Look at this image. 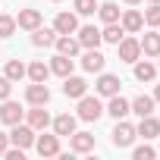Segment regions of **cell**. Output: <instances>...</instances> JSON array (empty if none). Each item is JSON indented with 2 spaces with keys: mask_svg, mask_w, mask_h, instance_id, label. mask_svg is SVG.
I'll list each match as a JSON object with an SVG mask.
<instances>
[{
  "mask_svg": "<svg viewBox=\"0 0 160 160\" xmlns=\"http://www.w3.org/2000/svg\"><path fill=\"white\" fill-rule=\"evenodd\" d=\"M53 41H57V32H53V28H41V25H38V28L32 32V44H35V47H50Z\"/></svg>",
  "mask_w": 160,
  "mask_h": 160,
  "instance_id": "23",
  "label": "cell"
},
{
  "mask_svg": "<svg viewBox=\"0 0 160 160\" xmlns=\"http://www.w3.org/2000/svg\"><path fill=\"white\" fill-rule=\"evenodd\" d=\"M104 63H107V57H104L98 47H88L85 57H82V69H85V72H104Z\"/></svg>",
  "mask_w": 160,
  "mask_h": 160,
  "instance_id": "9",
  "label": "cell"
},
{
  "mask_svg": "<svg viewBox=\"0 0 160 160\" xmlns=\"http://www.w3.org/2000/svg\"><path fill=\"white\" fill-rule=\"evenodd\" d=\"M53 32L57 35H75L78 32V16L75 13H60L53 19Z\"/></svg>",
  "mask_w": 160,
  "mask_h": 160,
  "instance_id": "8",
  "label": "cell"
},
{
  "mask_svg": "<svg viewBox=\"0 0 160 160\" xmlns=\"http://www.w3.org/2000/svg\"><path fill=\"white\" fill-rule=\"evenodd\" d=\"M53 132H57L60 138H69V135L75 132V116H69V113L57 116V119H53Z\"/></svg>",
  "mask_w": 160,
  "mask_h": 160,
  "instance_id": "22",
  "label": "cell"
},
{
  "mask_svg": "<svg viewBox=\"0 0 160 160\" xmlns=\"http://www.w3.org/2000/svg\"><path fill=\"white\" fill-rule=\"evenodd\" d=\"M25 101H28L32 107H44V104L50 101V91H47V85H44V82H32V85L25 88Z\"/></svg>",
  "mask_w": 160,
  "mask_h": 160,
  "instance_id": "3",
  "label": "cell"
},
{
  "mask_svg": "<svg viewBox=\"0 0 160 160\" xmlns=\"http://www.w3.org/2000/svg\"><path fill=\"white\" fill-rule=\"evenodd\" d=\"M7 148H10V135H0V157L7 154Z\"/></svg>",
  "mask_w": 160,
  "mask_h": 160,
  "instance_id": "35",
  "label": "cell"
},
{
  "mask_svg": "<svg viewBox=\"0 0 160 160\" xmlns=\"http://www.w3.org/2000/svg\"><path fill=\"white\" fill-rule=\"evenodd\" d=\"M119 25H122L129 35H132V32H141V28H144V16H141L138 10H129V13L119 16Z\"/></svg>",
  "mask_w": 160,
  "mask_h": 160,
  "instance_id": "16",
  "label": "cell"
},
{
  "mask_svg": "<svg viewBox=\"0 0 160 160\" xmlns=\"http://www.w3.org/2000/svg\"><path fill=\"white\" fill-rule=\"evenodd\" d=\"M25 75L32 78V82H47V75H50V66H47L44 60H35V63L25 69Z\"/></svg>",
  "mask_w": 160,
  "mask_h": 160,
  "instance_id": "25",
  "label": "cell"
},
{
  "mask_svg": "<svg viewBox=\"0 0 160 160\" xmlns=\"http://www.w3.org/2000/svg\"><path fill=\"white\" fill-rule=\"evenodd\" d=\"M16 25H19V28H25V32H35V28L41 25V10H19Z\"/></svg>",
  "mask_w": 160,
  "mask_h": 160,
  "instance_id": "14",
  "label": "cell"
},
{
  "mask_svg": "<svg viewBox=\"0 0 160 160\" xmlns=\"http://www.w3.org/2000/svg\"><path fill=\"white\" fill-rule=\"evenodd\" d=\"M107 113H110L113 119H126V116L132 113V107H129V101H126V98L113 94V98H110V104H107Z\"/></svg>",
  "mask_w": 160,
  "mask_h": 160,
  "instance_id": "17",
  "label": "cell"
},
{
  "mask_svg": "<svg viewBox=\"0 0 160 160\" xmlns=\"http://www.w3.org/2000/svg\"><path fill=\"white\" fill-rule=\"evenodd\" d=\"M28 126H32L35 132H38V129H47V126H50V113H47L44 107H32V110H28Z\"/></svg>",
  "mask_w": 160,
  "mask_h": 160,
  "instance_id": "21",
  "label": "cell"
},
{
  "mask_svg": "<svg viewBox=\"0 0 160 160\" xmlns=\"http://www.w3.org/2000/svg\"><path fill=\"white\" fill-rule=\"evenodd\" d=\"M119 78L116 75H110V72H101V78H98V94H104V98H113V94H119Z\"/></svg>",
  "mask_w": 160,
  "mask_h": 160,
  "instance_id": "11",
  "label": "cell"
},
{
  "mask_svg": "<svg viewBox=\"0 0 160 160\" xmlns=\"http://www.w3.org/2000/svg\"><path fill=\"white\" fill-rule=\"evenodd\" d=\"M116 47H119V60H122V63H135V60L141 57V44H138L135 38H122Z\"/></svg>",
  "mask_w": 160,
  "mask_h": 160,
  "instance_id": "10",
  "label": "cell"
},
{
  "mask_svg": "<svg viewBox=\"0 0 160 160\" xmlns=\"http://www.w3.org/2000/svg\"><path fill=\"white\" fill-rule=\"evenodd\" d=\"M35 151H38L41 157H57V154H60V135L53 132V135H41V138H35Z\"/></svg>",
  "mask_w": 160,
  "mask_h": 160,
  "instance_id": "5",
  "label": "cell"
},
{
  "mask_svg": "<svg viewBox=\"0 0 160 160\" xmlns=\"http://www.w3.org/2000/svg\"><path fill=\"white\" fill-rule=\"evenodd\" d=\"M16 32V19L13 16H3V13H0V38H10Z\"/></svg>",
  "mask_w": 160,
  "mask_h": 160,
  "instance_id": "32",
  "label": "cell"
},
{
  "mask_svg": "<svg viewBox=\"0 0 160 160\" xmlns=\"http://www.w3.org/2000/svg\"><path fill=\"white\" fill-rule=\"evenodd\" d=\"M151 3H160V0H151Z\"/></svg>",
  "mask_w": 160,
  "mask_h": 160,
  "instance_id": "38",
  "label": "cell"
},
{
  "mask_svg": "<svg viewBox=\"0 0 160 160\" xmlns=\"http://www.w3.org/2000/svg\"><path fill=\"white\" fill-rule=\"evenodd\" d=\"M135 135H141L144 141H151V138H157V135H160V119H154V116H141V122H138V129H135Z\"/></svg>",
  "mask_w": 160,
  "mask_h": 160,
  "instance_id": "15",
  "label": "cell"
},
{
  "mask_svg": "<svg viewBox=\"0 0 160 160\" xmlns=\"http://www.w3.org/2000/svg\"><path fill=\"white\" fill-rule=\"evenodd\" d=\"M53 3H57V0H53Z\"/></svg>",
  "mask_w": 160,
  "mask_h": 160,
  "instance_id": "40",
  "label": "cell"
},
{
  "mask_svg": "<svg viewBox=\"0 0 160 160\" xmlns=\"http://www.w3.org/2000/svg\"><path fill=\"white\" fill-rule=\"evenodd\" d=\"M22 116H25V110L7 98L3 107H0V122H3V126H16V122H22Z\"/></svg>",
  "mask_w": 160,
  "mask_h": 160,
  "instance_id": "6",
  "label": "cell"
},
{
  "mask_svg": "<svg viewBox=\"0 0 160 160\" xmlns=\"http://www.w3.org/2000/svg\"><path fill=\"white\" fill-rule=\"evenodd\" d=\"M98 16L104 19V25L107 22H119V7L110 3V0H107V3H98Z\"/></svg>",
  "mask_w": 160,
  "mask_h": 160,
  "instance_id": "29",
  "label": "cell"
},
{
  "mask_svg": "<svg viewBox=\"0 0 160 160\" xmlns=\"http://www.w3.org/2000/svg\"><path fill=\"white\" fill-rule=\"evenodd\" d=\"M122 3H129V7H135V3H141V0H122Z\"/></svg>",
  "mask_w": 160,
  "mask_h": 160,
  "instance_id": "37",
  "label": "cell"
},
{
  "mask_svg": "<svg viewBox=\"0 0 160 160\" xmlns=\"http://www.w3.org/2000/svg\"><path fill=\"white\" fill-rule=\"evenodd\" d=\"M138 44H141V53L144 57H160V32H148Z\"/></svg>",
  "mask_w": 160,
  "mask_h": 160,
  "instance_id": "19",
  "label": "cell"
},
{
  "mask_svg": "<svg viewBox=\"0 0 160 160\" xmlns=\"http://www.w3.org/2000/svg\"><path fill=\"white\" fill-rule=\"evenodd\" d=\"M69 148H72L75 154H88V151H94V135H88V132H72V135H69Z\"/></svg>",
  "mask_w": 160,
  "mask_h": 160,
  "instance_id": "12",
  "label": "cell"
},
{
  "mask_svg": "<svg viewBox=\"0 0 160 160\" xmlns=\"http://www.w3.org/2000/svg\"><path fill=\"white\" fill-rule=\"evenodd\" d=\"M144 25H151V28H160V3H151V7L144 10Z\"/></svg>",
  "mask_w": 160,
  "mask_h": 160,
  "instance_id": "31",
  "label": "cell"
},
{
  "mask_svg": "<svg viewBox=\"0 0 160 160\" xmlns=\"http://www.w3.org/2000/svg\"><path fill=\"white\" fill-rule=\"evenodd\" d=\"M154 75H157V66L154 63L135 60V78H138V82H154Z\"/></svg>",
  "mask_w": 160,
  "mask_h": 160,
  "instance_id": "26",
  "label": "cell"
},
{
  "mask_svg": "<svg viewBox=\"0 0 160 160\" xmlns=\"http://www.w3.org/2000/svg\"><path fill=\"white\" fill-rule=\"evenodd\" d=\"M101 113H104V107H101V101H98V98H88V94L78 98V119L94 122V119H101Z\"/></svg>",
  "mask_w": 160,
  "mask_h": 160,
  "instance_id": "1",
  "label": "cell"
},
{
  "mask_svg": "<svg viewBox=\"0 0 160 160\" xmlns=\"http://www.w3.org/2000/svg\"><path fill=\"white\" fill-rule=\"evenodd\" d=\"M10 141H13L16 148H22V151H25V148H32V144H35V129H32V126L16 122V126H13V132H10Z\"/></svg>",
  "mask_w": 160,
  "mask_h": 160,
  "instance_id": "2",
  "label": "cell"
},
{
  "mask_svg": "<svg viewBox=\"0 0 160 160\" xmlns=\"http://www.w3.org/2000/svg\"><path fill=\"white\" fill-rule=\"evenodd\" d=\"M101 38H104L107 44H119V41L126 38V28H122L119 22H107V28L101 32Z\"/></svg>",
  "mask_w": 160,
  "mask_h": 160,
  "instance_id": "27",
  "label": "cell"
},
{
  "mask_svg": "<svg viewBox=\"0 0 160 160\" xmlns=\"http://www.w3.org/2000/svg\"><path fill=\"white\" fill-rule=\"evenodd\" d=\"M53 44H57V50H60V53H66V57H75L78 50H82L78 38H72V35H60V38H57Z\"/></svg>",
  "mask_w": 160,
  "mask_h": 160,
  "instance_id": "20",
  "label": "cell"
},
{
  "mask_svg": "<svg viewBox=\"0 0 160 160\" xmlns=\"http://www.w3.org/2000/svg\"><path fill=\"white\" fill-rule=\"evenodd\" d=\"M154 101H157V104H160V85H157V88H154Z\"/></svg>",
  "mask_w": 160,
  "mask_h": 160,
  "instance_id": "36",
  "label": "cell"
},
{
  "mask_svg": "<svg viewBox=\"0 0 160 160\" xmlns=\"http://www.w3.org/2000/svg\"><path fill=\"white\" fill-rule=\"evenodd\" d=\"M25 63L22 60H7V69H3V75L10 78V82H19V78H25Z\"/></svg>",
  "mask_w": 160,
  "mask_h": 160,
  "instance_id": "28",
  "label": "cell"
},
{
  "mask_svg": "<svg viewBox=\"0 0 160 160\" xmlns=\"http://www.w3.org/2000/svg\"><path fill=\"white\" fill-rule=\"evenodd\" d=\"M72 66H75V63H72V57H66V53H57V57L50 60V72H53V75H63V78L72 75Z\"/></svg>",
  "mask_w": 160,
  "mask_h": 160,
  "instance_id": "18",
  "label": "cell"
},
{
  "mask_svg": "<svg viewBox=\"0 0 160 160\" xmlns=\"http://www.w3.org/2000/svg\"><path fill=\"white\" fill-rule=\"evenodd\" d=\"M132 157H135V160H151V157H154V148H151V144H141V148H135Z\"/></svg>",
  "mask_w": 160,
  "mask_h": 160,
  "instance_id": "34",
  "label": "cell"
},
{
  "mask_svg": "<svg viewBox=\"0 0 160 160\" xmlns=\"http://www.w3.org/2000/svg\"><path fill=\"white\" fill-rule=\"evenodd\" d=\"M10 94H13V82H10L7 75H0V101H7Z\"/></svg>",
  "mask_w": 160,
  "mask_h": 160,
  "instance_id": "33",
  "label": "cell"
},
{
  "mask_svg": "<svg viewBox=\"0 0 160 160\" xmlns=\"http://www.w3.org/2000/svg\"><path fill=\"white\" fill-rule=\"evenodd\" d=\"M72 7L78 16H94L98 13V0H72Z\"/></svg>",
  "mask_w": 160,
  "mask_h": 160,
  "instance_id": "30",
  "label": "cell"
},
{
  "mask_svg": "<svg viewBox=\"0 0 160 160\" xmlns=\"http://www.w3.org/2000/svg\"><path fill=\"white\" fill-rule=\"evenodd\" d=\"M101 28H94V25H82V28H78V44H82L85 50L88 47H101Z\"/></svg>",
  "mask_w": 160,
  "mask_h": 160,
  "instance_id": "13",
  "label": "cell"
},
{
  "mask_svg": "<svg viewBox=\"0 0 160 160\" xmlns=\"http://www.w3.org/2000/svg\"><path fill=\"white\" fill-rule=\"evenodd\" d=\"M154 104H157L154 98H148V94H138V98H135L129 107H132V113H138V116H151V113H154Z\"/></svg>",
  "mask_w": 160,
  "mask_h": 160,
  "instance_id": "24",
  "label": "cell"
},
{
  "mask_svg": "<svg viewBox=\"0 0 160 160\" xmlns=\"http://www.w3.org/2000/svg\"><path fill=\"white\" fill-rule=\"evenodd\" d=\"M85 91H88V82H85L82 75H66V78H63V94H66V98H75V101H78Z\"/></svg>",
  "mask_w": 160,
  "mask_h": 160,
  "instance_id": "7",
  "label": "cell"
},
{
  "mask_svg": "<svg viewBox=\"0 0 160 160\" xmlns=\"http://www.w3.org/2000/svg\"><path fill=\"white\" fill-rule=\"evenodd\" d=\"M157 69H160V63H157Z\"/></svg>",
  "mask_w": 160,
  "mask_h": 160,
  "instance_id": "39",
  "label": "cell"
},
{
  "mask_svg": "<svg viewBox=\"0 0 160 160\" xmlns=\"http://www.w3.org/2000/svg\"><path fill=\"white\" fill-rule=\"evenodd\" d=\"M132 141H135V126H132V122L116 119V129H113V144H116V148H129Z\"/></svg>",
  "mask_w": 160,
  "mask_h": 160,
  "instance_id": "4",
  "label": "cell"
}]
</instances>
